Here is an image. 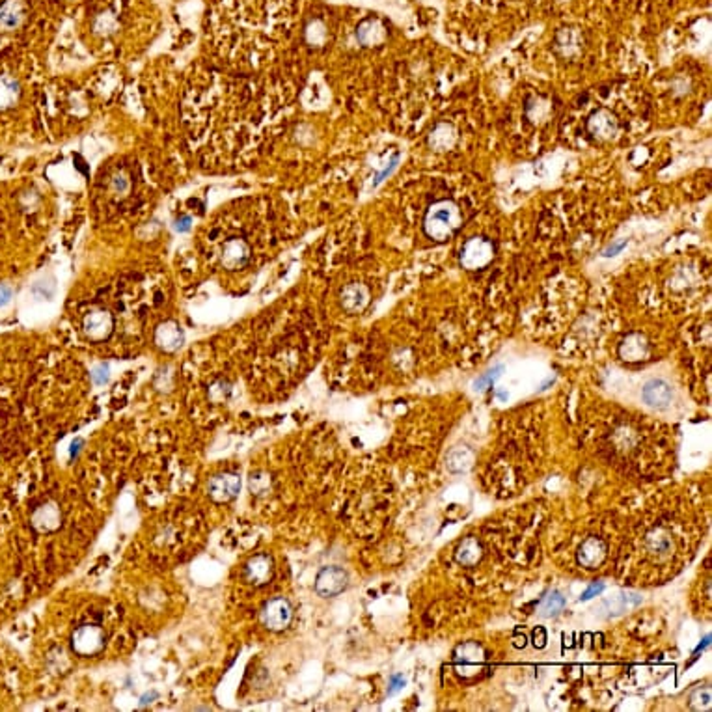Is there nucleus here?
Segmentation results:
<instances>
[{"mask_svg": "<svg viewBox=\"0 0 712 712\" xmlns=\"http://www.w3.org/2000/svg\"><path fill=\"white\" fill-rule=\"evenodd\" d=\"M533 645L539 649L547 645V630L545 628H535V632H533Z\"/></svg>", "mask_w": 712, "mask_h": 712, "instance_id": "7c9ffc66", "label": "nucleus"}, {"mask_svg": "<svg viewBox=\"0 0 712 712\" xmlns=\"http://www.w3.org/2000/svg\"><path fill=\"white\" fill-rule=\"evenodd\" d=\"M272 560L265 554H257L246 563L245 567V577L246 580L254 586H263L272 578Z\"/></svg>", "mask_w": 712, "mask_h": 712, "instance_id": "9b49d317", "label": "nucleus"}, {"mask_svg": "<svg viewBox=\"0 0 712 712\" xmlns=\"http://www.w3.org/2000/svg\"><path fill=\"white\" fill-rule=\"evenodd\" d=\"M367 302H369V293H367L366 287L360 286V284H351V286H347L345 289H343V293H341V304H343V308H345L349 313H358V311H362L367 306Z\"/></svg>", "mask_w": 712, "mask_h": 712, "instance_id": "2eb2a0df", "label": "nucleus"}, {"mask_svg": "<svg viewBox=\"0 0 712 712\" xmlns=\"http://www.w3.org/2000/svg\"><path fill=\"white\" fill-rule=\"evenodd\" d=\"M461 226V213L453 201H437L429 207L423 221L425 233L435 241H446Z\"/></svg>", "mask_w": 712, "mask_h": 712, "instance_id": "f257e3e1", "label": "nucleus"}, {"mask_svg": "<svg viewBox=\"0 0 712 712\" xmlns=\"http://www.w3.org/2000/svg\"><path fill=\"white\" fill-rule=\"evenodd\" d=\"M582 32L578 28H563L556 35V47L562 50L563 56H574L582 50Z\"/></svg>", "mask_w": 712, "mask_h": 712, "instance_id": "a211bd4d", "label": "nucleus"}, {"mask_svg": "<svg viewBox=\"0 0 712 712\" xmlns=\"http://www.w3.org/2000/svg\"><path fill=\"white\" fill-rule=\"evenodd\" d=\"M62 522V515L60 509L55 506V504H47V506H41L38 511L34 513V526L41 532H52L56 528L60 526Z\"/></svg>", "mask_w": 712, "mask_h": 712, "instance_id": "6ab92c4d", "label": "nucleus"}, {"mask_svg": "<svg viewBox=\"0 0 712 712\" xmlns=\"http://www.w3.org/2000/svg\"><path fill=\"white\" fill-rule=\"evenodd\" d=\"M241 491V477L231 472H224L218 476L211 477L209 482V496L218 504L230 502Z\"/></svg>", "mask_w": 712, "mask_h": 712, "instance_id": "39448f33", "label": "nucleus"}, {"mask_svg": "<svg viewBox=\"0 0 712 712\" xmlns=\"http://www.w3.org/2000/svg\"><path fill=\"white\" fill-rule=\"evenodd\" d=\"M482 556H483V548L476 537H468V539H465L455 552L457 563H461V565L465 567L476 565V563L482 560Z\"/></svg>", "mask_w": 712, "mask_h": 712, "instance_id": "aec40b11", "label": "nucleus"}, {"mask_svg": "<svg viewBox=\"0 0 712 712\" xmlns=\"http://www.w3.org/2000/svg\"><path fill=\"white\" fill-rule=\"evenodd\" d=\"M643 401L647 403L652 408H666L669 403H672L673 391L672 386L667 384L662 379H655V381H649L645 386H643L642 391Z\"/></svg>", "mask_w": 712, "mask_h": 712, "instance_id": "9d476101", "label": "nucleus"}, {"mask_svg": "<svg viewBox=\"0 0 712 712\" xmlns=\"http://www.w3.org/2000/svg\"><path fill=\"white\" fill-rule=\"evenodd\" d=\"M625 245H627V241H623L621 245H616V246H612V248H608V250H606V256H613V254H616V252L621 250V248H623V246H625Z\"/></svg>", "mask_w": 712, "mask_h": 712, "instance_id": "f704fd0d", "label": "nucleus"}, {"mask_svg": "<svg viewBox=\"0 0 712 712\" xmlns=\"http://www.w3.org/2000/svg\"><path fill=\"white\" fill-rule=\"evenodd\" d=\"M291 604L286 599H272V601L267 602L265 606H263V612H261V621L271 630H284V628H287L289 623H291Z\"/></svg>", "mask_w": 712, "mask_h": 712, "instance_id": "20e7f679", "label": "nucleus"}, {"mask_svg": "<svg viewBox=\"0 0 712 712\" xmlns=\"http://www.w3.org/2000/svg\"><path fill=\"white\" fill-rule=\"evenodd\" d=\"M191 228V218L189 216H181L179 221L176 222V230L177 231H187Z\"/></svg>", "mask_w": 712, "mask_h": 712, "instance_id": "72a5a7b5", "label": "nucleus"}, {"mask_svg": "<svg viewBox=\"0 0 712 712\" xmlns=\"http://www.w3.org/2000/svg\"><path fill=\"white\" fill-rule=\"evenodd\" d=\"M453 140H455V135H453V129L450 126H438L431 136V144L437 150H447L453 144Z\"/></svg>", "mask_w": 712, "mask_h": 712, "instance_id": "b1692460", "label": "nucleus"}, {"mask_svg": "<svg viewBox=\"0 0 712 712\" xmlns=\"http://www.w3.org/2000/svg\"><path fill=\"white\" fill-rule=\"evenodd\" d=\"M563 608H565V597H563L562 593L550 591L547 597L543 599L541 604H539V613L543 617H554L562 612Z\"/></svg>", "mask_w": 712, "mask_h": 712, "instance_id": "5701e85b", "label": "nucleus"}, {"mask_svg": "<svg viewBox=\"0 0 712 712\" xmlns=\"http://www.w3.org/2000/svg\"><path fill=\"white\" fill-rule=\"evenodd\" d=\"M619 352H621L623 360L627 362L645 360V356L649 355L647 341H645V338H643L642 334H630V336H627V340L621 343Z\"/></svg>", "mask_w": 712, "mask_h": 712, "instance_id": "dca6fc26", "label": "nucleus"}, {"mask_svg": "<svg viewBox=\"0 0 712 712\" xmlns=\"http://www.w3.org/2000/svg\"><path fill=\"white\" fill-rule=\"evenodd\" d=\"M91 379H94L96 384H105V382L109 381V367H106L105 364L97 366L96 369H94V373H91Z\"/></svg>", "mask_w": 712, "mask_h": 712, "instance_id": "c85d7f7f", "label": "nucleus"}, {"mask_svg": "<svg viewBox=\"0 0 712 712\" xmlns=\"http://www.w3.org/2000/svg\"><path fill=\"white\" fill-rule=\"evenodd\" d=\"M112 326H114V321H112V316L109 311L97 310L91 311L88 316L84 317V323H82V328H84L86 338H90L91 341H101L105 338L111 336Z\"/></svg>", "mask_w": 712, "mask_h": 712, "instance_id": "0eeeda50", "label": "nucleus"}, {"mask_svg": "<svg viewBox=\"0 0 712 712\" xmlns=\"http://www.w3.org/2000/svg\"><path fill=\"white\" fill-rule=\"evenodd\" d=\"M23 19V8L16 0H8L2 8H0V26L2 28H13Z\"/></svg>", "mask_w": 712, "mask_h": 712, "instance_id": "412c9836", "label": "nucleus"}, {"mask_svg": "<svg viewBox=\"0 0 712 712\" xmlns=\"http://www.w3.org/2000/svg\"><path fill=\"white\" fill-rule=\"evenodd\" d=\"M608 547L606 543L599 537H587L586 541L578 548V563L586 569H595L606 560Z\"/></svg>", "mask_w": 712, "mask_h": 712, "instance_id": "6e6552de", "label": "nucleus"}, {"mask_svg": "<svg viewBox=\"0 0 712 712\" xmlns=\"http://www.w3.org/2000/svg\"><path fill=\"white\" fill-rule=\"evenodd\" d=\"M105 645V632L96 625H82L73 634V649L81 657H91Z\"/></svg>", "mask_w": 712, "mask_h": 712, "instance_id": "f03ea898", "label": "nucleus"}, {"mask_svg": "<svg viewBox=\"0 0 712 712\" xmlns=\"http://www.w3.org/2000/svg\"><path fill=\"white\" fill-rule=\"evenodd\" d=\"M19 99V84L10 77H0V109H10Z\"/></svg>", "mask_w": 712, "mask_h": 712, "instance_id": "4be33fe9", "label": "nucleus"}, {"mask_svg": "<svg viewBox=\"0 0 712 712\" xmlns=\"http://www.w3.org/2000/svg\"><path fill=\"white\" fill-rule=\"evenodd\" d=\"M474 462H476V453L468 446L453 447L446 457L447 470L453 472V474H465V472L472 470Z\"/></svg>", "mask_w": 712, "mask_h": 712, "instance_id": "4468645a", "label": "nucleus"}, {"mask_svg": "<svg viewBox=\"0 0 712 712\" xmlns=\"http://www.w3.org/2000/svg\"><path fill=\"white\" fill-rule=\"evenodd\" d=\"M587 129L593 136L606 140L617 133V121L608 111H597L587 121Z\"/></svg>", "mask_w": 712, "mask_h": 712, "instance_id": "ddd939ff", "label": "nucleus"}, {"mask_svg": "<svg viewBox=\"0 0 712 712\" xmlns=\"http://www.w3.org/2000/svg\"><path fill=\"white\" fill-rule=\"evenodd\" d=\"M602 591H604V586H602V584H593V586H589L586 589V591L582 593V597H580V601H589V599H593V597H597V595H601Z\"/></svg>", "mask_w": 712, "mask_h": 712, "instance_id": "c756f323", "label": "nucleus"}, {"mask_svg": "<svg viewBox=\"0 0 712 712\" xmlns=\"http://www.w3.org/2000/svg\"><path fill=\"white\" fill-rule=\"evenodd\" d=\"M711 688H697L696 692L690 696V707L694 711H708L711 708Z\"/></svg>", "mask_w": 712, "mask_h": 712, "instance_id": "393cba45", "label": "nucleus"}, {"mask_svg": "<svg viewBox=\"0 0 712 712\" xmlns=\"http://www.w3.org/2000/svg\"><path fill=\"white\" fill-rule=\"evenodd\" d=\"M183 341H185V336H183V330H181V326L176 321H166L157 326L155 343L162 351H177L183 345Z\"/></svg>", "mask_w": 712, "mask_h": 712, "instance_id": "1a4fd4ad", "label": "nucleus"}, {"mask_svg": "<svg viewBox=\"0 0 712 712\" xmlns=\"http://www.w3.org/2000/svg\"><path fill=\"white\" fill-rule=\"evenodd\" d=\"M11 299V289L8 286H0V306L8 304Z\"/></svg>", "mask_w": 712, "mask_h": 712, "instance_id": "2f4dec72", "label": "nucleus"}, {"mask_svg": "<svg viewBox=\"0 0 712 712\" xmlns=\"http://www.w3.org/2000/svg\"><path fill=\"white\" fill-rule=\"evenodd\" d=\"M405 686V679L403 677H394L391 679V688L388 690V694H396L397 690H401Z\"/></svg>", "mask_w": 712, "mask_h": 712, "instance_id": "473e14b6", "label": "nucleus"}, {"mask_svg": "<svg viewBox=\"0 0 712 712\" xmlns=\"http://www.w3.org/2000/svg\"><path fill=\"white\" fill-rule=\"evenodd\" d=\"M472 652H468V643H465V645H461V647L457 649V662L459 660H462L465 664H468V662H482L483 660V651H482V647L479 645H476V643H472V649H470Z\"/></svg>", "mask_w": 712, "mask_h": 712, "instance_id": "a878e982", "label": "nucleus"}, {"mask_svg": "<svg viewBox=\"0 0 712 712\" xmlns=\"http://www.w3.org/2000/svg\"><path fill=\"white\" fill-rule=\"evenodd\" d=\"M386 26L382 25V21L379 19H367L364 21L358 28V40L364 43V45H379L382 41L386 40Z\"/></svg>", "mask_w": 712, "mask_h": 712, "instance_id": "f3484780", "label": "nucleus"}, {"mask_svg": "<svg viewBox=\"0 0 712 712\" xmlns=\"http://www.w3.org/2000/svg\"><path fill=\"white\" fill-rule=\"evenodd\" d=\"M209 396L215 399L216 403H221V401H224L228 396H230V384H226V382H216V384H213V386L209 388Z\"/></svg>", "mask_w": 712, "mask_h": 712, "instance_id": "bb28decb", "label": "nucleus"}, {"mask_svg": "<svg viewBox=\"0 0 712 712\" xmlns=\"http://www.w3.org/2000/svg\"><path fill=\"white\" fill-rule=\"evenodd\" d=\"M250 257V248L243 239H230L222 248V265L226 269H239Z\"/></svg>", "mask_w": 712, "mask_h": 712, "instance_id": "f8f14e48", "label": "nucleus"}, {"mask_svg": "<svg viewBox=\"0 0 712 712\" xmlns=\"http://www.w3.org/2000/svg\"><path fill=\"white\" fill-rule=\"evenodd\" d=\"M347 587V572L340 567H326L316 578V591L321 597H336Z\"/></svg>", "mask_w": 712, "mask_h": 712, "instance_id": "423d86ee", "label": "nucleus"}, {"mask_svg": "<svg viewBox=\"0 0 712 712\" xmlns=\"http://www.w3.org/2000/svg\"><path fill=\"white\" fill-rule=\"evenodd\" d=\"M502 372H504V367H502V366L494 367V369H492V372H489V373H486L485 377H482V379H479V381H476V384H474V386H476V390H485V386H489V384H491V382L496 381L498 377L502 375Z\"/></svg>", "mask_w": 712, "mask_h": 712, "instance_id": "cd10ccee", "label": "nucleus"}, {"mask_svg": "<svg viewBox=\"0 0 712 712\" xmlns=\"http://www.w3.org/2000/svg\"><path fill=\"white\" fill-rule=\"evenodd\" d=\"M492 254H494L492 243H489L483 237H474L462 248L461 263L470 271H476V269L485 267L492 260Z\"/></svg>", "mask_w": 712, "mask_h": 712, "instance_id": "7ed1b4c3", "label": "nucleus"}]
</instances>
